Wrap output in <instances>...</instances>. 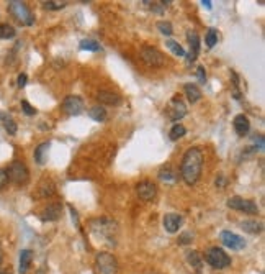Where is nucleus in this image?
I'll return each mask as SVG.
<instances>
[{"instance_id":"1","label":"nucleus","mask_w":265,"mask_h":274,"mask_svg":"<svg viewBox=\"0 0 265 274\" xmlns=\"http://www.w3.org/2000/svg\"><path fill=\"white\" fill-rule=\"evenodd\" d=\"M201 168H203V153L200 148H190L182 158L180 164V176L188 186H193L201 176Z\"/></svg>"},{"instance_id":"2","label":"nucleus","mask_w":265,"mask_h":274,"mask_svg":"<svg viewBox=\"0 0 265 274\" xmlns=\"http://www.w3.org/2000/svg\"><path fill=\"white\" fill-rule=\"evenodd\" d=\"M8 12H10L13 19L17 21H20L21 25L30 26L35 23L33 13H31V10L25 2H18V0H12V2H8Z\"/></svg>"},{"instance_id":"3","label":"nucleus","mask_w":265,"mask_h":274,"mask_svg":"<svg viewBox=\"0 0 265 274\" xmlns=\"http://www.w3.org/2000/svg\"><path fill=\"white\" fill-rule=\"evenodd\" d=\"M92 227V233H95L97 236H102L105 238V240L110 241V245H115V238H113V233L116 232V223L111 222L108 218H98V220H93L90 223Z\"/></svg>"},{"instance_id":"4","label":"nucleus","mask_w":265,"mask_h":274,"mask_svg":"<svg viewBox=\"0 0 265 274\" xmlns=\"http://www.w3.org/2000/svg\"><path fill=\"white\" fill-rule=\"evenodd\" d=\"M206 263L214 269H224L231 264V258L226 254V251L218 248V246H211V248L205 253Z\"/></svg>"},{"instance_id":"5","label":"nucleus","mask_w":265,"mask_h":274,"mask_svg":"<svg viewBox=\"0 0 265 274\" xmlns=\"http://www.w3.org/2000/svg\"><path fill=\"white\" fill-rule=\"evenodd\" d=\"M5 171H7L8 181H12L13 184H17V186H25L30 179L28 168H26L23 163H20V161H13V163L8 166V169Z\"/></svg>"},{"instance_id":"6","label":"nucleus","mask_w":265,"mask_h":274,"mask_svg":"<svg viewBox=\"0 0 265 274\" xmlns=\"http://www.w3.org/2000/svg\"><path fill=\"white\" fill-rule=\"evenodd\" d=\"M97 269L100 274H116L118 273V261L110 253L97 254Z\"/></svg>"},{"instance_id":"7","label":"nucleus","mask_w":265,"mask_h":274,"mask_svg":"<svg viewBox=\"0 0 265 274\" xmlns=\"http://www.w3.org/2000/svg\"><path fill=\"white\" fill-rule=\"evenodd\" d=\"M141 58H142V61L151 67H160V66H164V62H165V56L157 48H152V46L142 48Z\"/></svg>"},{"instance_id":"8","label":"nucleus","mask_w":265,"mask_h":274,"mask_svg":"<svg viewBox=\"0 0 265 274\" xmlns=\"http://www.w3.org/2000/svg\"><path fill=\"white\" fill-rule=\"evenodd\" d=\"M228 207L232 210H237V212H244L250 215L259 214V207L255 205V202L242 199V197H231V199L228 200Z\"/></svg>"},{"instance_id":"9","label":"nucleus","mask_w":265,"mask_h":274,"mask_svg":"<svg viewBox=\"0 0 265 274\" xmlns=\"http://www.w3.org/2000/svg\"><path fill=\"white\" fill-rule=\"evenodd\" d=\"M165 112H167V117L172 122H177V120H180L187 115V105L178 98V96H175L172 100H170V104L167 105Z\"/></svg>"},{"instance_id":"10","label":"nucleus","mask_w":265,"mask_h":274,"mask_svg":"<svg viewBox=\"0 0 265 274\" xmlns=\"http://www.w3.org/2000/svg\"><path fill=\"white\" fill-rule=\"evenodd\" d=\"M62 109H64V112L67 115L77 117L84 112L85 104L79 96H69V97L64 98V102H62Z\"/></svg>"},{"instance_id":"11","label":"nucleus","mask_w":265,"mask_h":274,"mask_svg":"<svg viewBox=\"0 0 265 274\" xmlns=\"http://www.w3.org/2000/svg\"><path fill=\"white\" fill-rule=\"evenodd\" d=\"M219 240H221V243L224 246H228V248H231V250H242L246 246L244 238L236 235V233H232V232H229V230L221 232Z\"/></svg>"},{"instance_id":"12","label":"nucleus","mask_w":265,"mask_h":274,"mask_svg":"<svg viewBox=\"0 0 265 274\" xmlns=\"http://www.w3.org/2000/svg\"><path fill=\"white\" fill-rule=\"evenodd\" d=\"M136 192H138L139 199L152 200L157 194V187H156V184H152L151 181H142L136 186Z\"/></svg>"},{"instance_id":"13","label":"nucleus","mask_w":265,"mask_h":274,"mask_svg":"<svg viewBox=\"0 0 265 274\" xmlns=\"http://www.w3.org/2000/svg\"><path fill=\"white\" fill-rule=\"evenodd\" d=\"M187 37H188V43H190V53L187 56V61L193 62L200 53V37L196 35V31H188Z\"/></svg>"},{"instance_id":"14","label":"nucleus","mask_w":265,"mask_h":274,"mask_svg":"<svg viewBox=\"0 0 265 274\" xmlns=\"http://www.w3.org/2000/svg\"><path fill=\"white\" fill-rule=\"evenodd\" d=\"M182 223H183V218H182V215H178V214H167L164 217V228L169 233L178 232V228L182 227Z\"/></svg>"},{"instance_id":"15","label":"nucleus","mask_w":265,"mask_h":274,"mask_svg":"<svg viewBox=\"0 0 265 274\" xmlns=\"http://www.w3.org/2000/svg\"><path fill=\"white\" fill-rule=\"evenodd\" d=\"M61 212H62V205L59 202H53V204H49L48 207L43 210L41 218L44 222H54V220L61 217Z\"/></svg>"},{"instance_id":"16","label":"nucleus","mask_w":265,"mask_h":274,"mask_svg":"<svg viewBox=\"0 0 265 274\" xmlns=\"http://www.w3.org/2000/svg\"><path fill=\"white\" fill-rule=\"evenodd\" d=\"M97 98H98V102H102V104H105V105H120L121 104V97L118 94L110 92V91H100L97 94Z\"/></svg>"},{"instance_id":"17","label":"nucleus","mask_w":265,"mask_h":274,"mask_svg":"<svg viewBox=\"0 0 265 274\" xmlns=\"http://www.w3.org/2000/svg\"><path fill=\"white\" fill-rule=\"evenodd\" d=\"M249 128H250L249 118H247L244 114L237 115L236 118H234V130H236V133L239 135V137H246V135L249 133Z\"/></svg>"},{"instance_id":"18","label":"nucleus","mask_w":265,"mask_h":274,"mask_svg":"<svg viewBox=\"0 0 265 274\" xmlns=\"http://www.w3.org/2000/svg\"><path fill=\"white\" fill-rule=\"evenodd\" d=\"M241 227L244 232L252 233V235H259V233H262L264 230V223L257 222V220H246V222L241 223Z\"/></svg>"},{"instance_id":"19","label":"nucleus","mask_w":265,"mask_h":274,"mask_svg":"<svg viewBox=\"0 0 265 274\" xmlns=\"http://www.w3.org/2000/svg\"><path fill=\"white\" fill-rule=\"evenodd\" d=\"M33 261V251L31 250H23L20 253V274H26Z\"/></svg>"},{"instance_id":"20","label":"nucleus","mask_w":265,"mask_h":274,"mask_svg":"<svg viewBox=\"0 0 265 274\" xmlns=\"http://www.w3.org/2000/svg\"><path fill=\"white\" fill-rule=\"evenodd\" d=\"M49 146H51V143L44 141V143H41V145H38V148L35 150V161H36L39 166H43L44 163H46Z\"/></svg>"},{"instance_id":"21","label":"nucleus","mask_w":265,"mask_h":274,"mask_svg":"<svg viewBox=\"0 0 265 274\" xmlns=\"http://www.w3.org/2000/svg\"><path fill=\"white\" fill-rule=\"evenodd\" d=\"M183 91H185V96L188 98V102H192V104H195V102H198L201 98V91L196 87L195 84H185Z\"/></svg>"},{"instance_id":"22","label":"nucleus","mask_w":265,"mask_h":274,"mask_svg":"<svg viewBox=\"0 0 265 274\" xmlns=\"http://www.w3.org/2000/svg\"><path fill=\"white\" fill-rule=\"evenodd\" d=\"M88 117H90L92 120H95V122H105L106 120V110L100 105H95L88 110Z\"/></svg>"},{"instance_id":"23","label":"nucleus","mask_w":265,"mask_h":274,"mask_svg":"<svg viewBox=\"0 0 265 274\" xmlns=\"http://www.w3.org/2000/svg\"><path fill=\"white\" fill-rule=\"evenodd\" d=\"M0 120L3 122V127H5V130L10 135H15L17 133V123H15V120L12 118L10 115H7V114H3V112H0Z\"/></svg>"},{"instance_id":"24","label":"nucleus","mask_w":265,"mask_h":274,"mask_svg":"<svg viewBox=\"0 0 265 274\" xmlns=\"http://www.w3.org/2000/svg\"><path fill=\"white\" fill-rule=\"evenodd\" d=\"M17 31L12 25L8 23H0V39H12L15 38Z\"/></svg>"},{"instance_id":"25","label":"nucleus","mask_w":265,"mask_h":274,"mask_svg":"<svg viewBox=\"0 0 265 274\" xmlns=\"http://www.w3.org/2000/svg\"><path fill=\"white\" fill-rule=\"evenodd\" d=\"M185 133H187V128L183 127V125L177 123V125H174L172 130H170L169 137H170V140H172V141H177V140H180L182 137H185Z\"/></svg>"},{"instance_id":"26","label":"nucleus","mask_w":265,"mask_h":274,"mask_svg":"<svg viewBox=\"0 0 265 274\" xmlns=\"http://www.w3.org/2000/svg\"><path fill=\"white\" fill-rule=\"evenodd\" d=\"M159 177L162 179V181H167V182H174L175 179H177V174H175V171L172 168H162L159 171Z\"/></svg>"},{"instance_id":"27","label":"nucleus","mask_w":265,"mask_h":274,"mask_svg":"<svg viewBox=\"0 0 265 274\" xmlns=\"http://www.w3.org/2000/svg\"><path fill=\"white\" fill-rule=\"evenodd\" d=\"M54 194V184L51 181H44L41 186H39V196L41 197H51Z\"/></svg>"},{"instance_id":"28","label":"nucleus","mask_w":265,"mask_h":274,"mask_svg":"<svg viewBox=\"0 0 265 274\" xmlns=\"http://www.w3.org/2000/svg\"><path fill=\"white\" fill-rule=\"evenodd\" d=\"M41 5H43V8H46V10H62L67 3L57 2V0H48V2H43Z\"/></svg>"},{"instance_id":"29","label":"nucleus","mask_w":265,"mask_h":274,"mask_svg":"<svg viewBox=\"0 0 265 274\" xmlns=\"http://www.w3.org/2000/svg\"><path fill=\"white\" fill-rule=\"evenodd\" d=\"M205 43L208 48H213L214 44L218 43V31L214 28H210L208 33H206V38H205Z\"/></svg>"},{"instance_id":"30","label":"nucleus","mask_w":265,"mask_h":274,"mask_svg":"<svg viewBox=\"0 0 265 274\" xmlns=\"http://www.w3.org/2000/svg\"><path fill=\"white\" fill-rule=\"evenodd\" d=\"M165 44H167V48L174 53L175 56H185V51H183V48L177 41H174V39H167V43Z\"/></svg>"},{"instance_id":"31","label":"nucleus","mask_w":265,"mask_h":274,"mask_svg":"<svg viewBox=\"0 0 265 274\" xmlns=\"http://www.w3.org/2000/svg\"><path fill=\"white\" fill-rule=\"evenodd\" d=\"M188 263H190L193 268L201 269V256L198 251H190V253H188Z\"/></svg>"},{"instance_id":"32","label":"nucleus","mask_w":265,"mask_h":274,"mask_svg":"<svg viewBox=\"0 0 265 274\" xmlns=\"http://www.w3.org/2000/svg\"><path fill=\"white\" fill-rule=\"evenodd\" d=\"M80 49H87V51H98L100 49V44L93 39H82L80 41Z\"/></svg>"},{"instance_id":"33","label":"nucleus","mask_w":265,"mask_h":274,"mask_svg":"<svg viewBox=\"0 0 265 274\" xmlns=\"http://www.w3.org/2000/svg\"><path fill=\"white\" fill-rule=\"evenodd\" d=\"M157 30H159L162 35H165V37H170V35L174 33V28L169 21H159V23H157Z\"/></svg>"},{"instance_id":"34","label":"nucleus","mask_w":265,"mask_h":274,"mask_svg":"<svg viewBox=\"0 0 265 274\" xmlns=\"http://www.w3.org/2000/svg\"><path fill=\"white\" fill-rule=\"evenodd\" d=\"M21 109H23V112L26 115H35V114H36V109H35V107H31L26 100L21 102Z\"/></svg>"},{"instance_id":"35","label":"nucleus","mask_w":265,"mask_h":274,"mask_svg":"<svg viewBox=\"0 0 265 274\" xmlns=\"http://www.w3.org/2000/svg\"><path fill=\"white\" fill-rule=\"evenodd\" d=\"M8 182V176H7V171L5 169H0V189L7 186Z\"/></svg>"},{"instance_id":"36","label":"nucleus","mask_w":265,"mask_h":274,"mask_svg":"<svg viewBox=\"0 0 265 274\" xmlns=\"http://www.w3.org/2000/svg\"><path fill=\"white\" fill-rule=\"evenodd\" d=\"M190 241H192L190 233H183V235L178 238V243H182V245H187V243H190Z\"/></svg>"},{"instance_id":"37","label":"nucleus","mask_w":265,"mask_h":274,"mask_svg":"<svg viewBox=\"0 0 265 274\" xmlns=\"http://www.w3.org/2000/svg\"><path fill=\"white\" fill-rule=\"evenodd\" d=\"M196 74H198V80H200V82H205V80H206V74H205V67L203 66H198V69H196Z\"/></svg>"},{"instance_id":"38","label":"nucleus","mask_w":265,"mask_h":274,"mask_svg":"<svg viewBox=\"0 0 265 274\" xmlns=\"http://www.w3.org/2000/svg\"><path fill=\"white\" fill-rule=\"evenodd\" d=\"M26 80H28V78H26V74H20L18 76V80H17V84H18L20 89H23L26 85Z\"/></svg>"},{"instance_id":"39","label":"nucleus","mask_w":265,"mask_h":274,"mask_svg":"<svg viewBox=\"0 0 265 274\" xmlns=\"http://www.w3.org/2000/svg\"><path fill=\"white\" fill-rule=\"evenodd\" d=\"M201 5L206 7L210 10V8H211V2H210V0H201Z\"/></svg>"},{"instance_id":"40","label":"nucleus","mask_w":265,"mask_h":274,"mask_svg":"<svg viewBox=\"0 0 265 274\" xmlns=\"http://www.w3.org/2000/svg\"><path fill=\"white\" fill-rule=\"evenodd\" d=\"M223 184H224V177L219 176V179H216V186L218 187H223Z\"/></svg>"},{"instance_id":"41","label":"nucleus","mask_w":265,"mask_h":274,"mask_svg":"<svg viewBox=\"0 0 265 274\" xmlns=\"http://www.w3.org/2000/svg\"><path fill=\"white\" fill-rule=\"evenodd\" d=\"M0 264H2V250H0Z\"/></svg>"},{"instance_id":"42","label":"nucleus","mask_w":265,"mask_h":274,"mask_svg":"<svg viewBox=\"0 0 265 274\" xmlns=\"http://www.w3.org/2000/svg\"><path fill=\"white\" fill-rule=\"evenodd\" d=\"M0 274H8V273H3V271H0Z\"/></svg>"},{"instance_id":"43","label":"nucleus","mask_w":265,"mask_h":274,"mask_svg":"<svg viewBox=\"0 0 265 274\" xmlns=\"http://www.w3.org/2000/svg\"><path fill=\"white\" fill-rule=\"evenodd\" d=\"M152 274H156V273H152Z\"/></svg>"}]
</instances>
